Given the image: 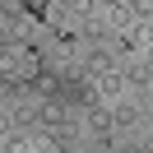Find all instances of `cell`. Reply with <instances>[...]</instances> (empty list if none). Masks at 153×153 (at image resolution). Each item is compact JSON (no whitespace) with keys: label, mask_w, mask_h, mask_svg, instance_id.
Returning a JSON list of instances; mask_svg holds the SVG:
<instances>
[{"label":"cell","mask_w":153,"mask_h":153,"mask_svg":"<svg viewBox=\"0 0 153 153\" xmlns=\"http://www.w3.org/2000/svg\"><path fill=\"white\" fill-rule=\"evenodd\" d=\"M125 153H144V149H139V144H130V149H125Z\"/></svg>","instance_id":"cell-2"},{"label":"cell","mask_w":153,"mask_h":153,"mask_svg":"<svg viewBox=\"0 0 153 153\" xmlns=\"http://www.w3.org/2000/svg\"><path fill=\"white\" fill-rule=\"evenodd\" d=\"M116 121H121V125H134V121H139V111H134V107H121V111H116Z\"/></svg>","instance_id":"cell-1"}]
</instances>
